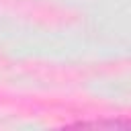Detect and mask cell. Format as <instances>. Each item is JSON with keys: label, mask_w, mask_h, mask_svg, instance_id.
Wrapping results in <instances>:
<instances>
[{"label": "cell", "mask_w": 131, "mask_h": 131, "mask_svg": "<svg viewBox=\"0 0 131 131\" xmlns=\"http://www.w3.org/2000/svg\"><path fill=\"white\" fill-rule=\"evenodd\" d=\"M76 127H106V129H127V121H94V123H76Z\"/></svg>", "instance_id": "obj_1"}]
</instances>
